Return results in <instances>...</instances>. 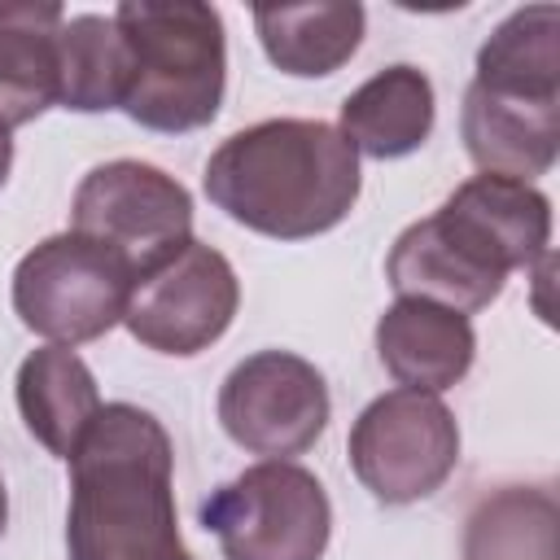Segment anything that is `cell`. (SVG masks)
I'll return each mask as SVG.
<instances>
[{
	"label": "cell",
	"mask_w": 560,
	"mask_h": 560,
	"mask_svg": "<svg viewBox=\"0 0 560 560\" xmlns=\"http://www.w3.org/2000/svg\"><path fill=\"white\" fill-rule=\"evenodd\" d=\"M66 464L70 560H192L175 516V446L153 411L105 402Z\"/></svg>",
	"instance_id": "6da1fadb"
},
{
	"label": "cell",
	"mask_w": 560,
	"mask_h": 560,
	"mask_svg": "<svg viewBox=\"0 0 560 560\" xmlns=\"http://www.w3.org/2000/svg\"><path fill=\"white\" fill-rule=\"evenodd\" d=\"M206 197L249 232L306 241L337 228L359 201V153L332 122L267 118L210 153Z\"/></svg>",
	"instance_id": "7a4b0ae2"
},
{
	"label": "cell",
	"mask_w": 560,
	"mask_h": 560,
	"mask_svg": "<svg viewBox=\"0 0 560 560\" xmlns=\"http://www.w3.org/2000/svg\"><path fill=\"white\" fill-rule=\"evenodd\" d=\"M127 39L131 79L122 109L149 131H197L223 105L228 39L214 4L127 0L114 9Z\"/></svg>",
	"instance_id": "3957f363"
},
{
	"label": "cell",
	"mask_w": 560,
	"mask_h": 560,
	"mask_svg": "<svg viewBox=\"0 0 560 560\" xmlns=\"http://www.w3.org/2000/svg\"><path fill=\"white\" fill-rule=\"evenodd\" d=\"M201 525L223 560H324L332 503L302 464L262 459L201 503Z\"/></svg>",
	"instance_id": "277c9868"
},
{
	"label": "cell",
	"mask_w": 560,
	"mask_h": 560,
	"mask_svg": "<svg viewBox=\"0 0 560 560\" xmlns=\"http://www.w3.org/2000/svg\"><path fill=\"white\" fill-rule=\"evenodd\" d=\"M131 284L136 276L118 254L79 232H57L18 262L13 311L52 346H83L122 324Z\"/></svg>",
	"instance_id": "5b68a950"
},
{
	"label": "cell",
	"mask_w": 560,
	"mask_h": 560,
	"mask_svg": "<svg viewBox=\"0 0 560 560\" xmlns=\"http://www.w3.org/2000/svg\"><path fill=\"white\" fill-rule=\"evenodd\" d=\"M70 223V232L118 254L140 280L192 241V197L162 166L118 158L83 175Z\"/></svg>",
	"instance_id": "8992f818"
},
{
	"label": "cell",
	"mask_w": 560,
	"mask_h": 560,
	"mask_svg": "<svg viewBox=\"0 0 560 560\" xmlns=\"http://www.w3.org/2000/svg\"><path fill=\"white\" fill-rule=\"evenodd\" d=\"M459 464V424L438 394L389 389L350 429V468L376 503H420Z\"/></svg>",
	"instance_id": "52a82bcc"
},
{
	"label": "cell",
	"mask_w": 560,
	"mask_h": 560,
	"mask_svg": "<svg viewBox=\"0 0 560 560\" xmlns=\"http://www.w3.org/2000/svg\"><path fill=\"white\" fill-rule=\"evenodd\" d=\"M328 385L315 363L293 350H258L241 359L219 389L223 433L262 459H293L328 429Z\"/></svg>",
	"instance_id": "ba28073f"
},
{
	"label": "cell",
	"mask_w": 560,
	"mask_h": 560,
	"mask_svg": "<svg viewBox=\"0 0 560 560\" xmlns=\"http://www.w3.org/2000/svg\"><path fill=\"white\" fill-rule=\"evenodd\" d=\"M236 306H241V284L232 262L219 249L188 241L175 258H166L162 267H153L131 284L122 324L140 346L188 359L228 332Z\"/></svg>",
	"instance_id": "9c48e42d"
},
{
	"label": "cell",
	"mask_w": 560,
	"mask_h": 560,
	"mask_svg": "<svg viewBox=\"0 0 560 560\" xmlns=\"http://www.w3.org/2000/svg\"><path fill=\"white\" fill-rule=\"evenodd\" d=\"M459 131L481 175H508L534 184L538 175L551 171L560 149V88L472 74L464 92Z\"/></svg>",
	"instance_id": "30bf717a"
},
{
	"label": "cell",
	"mask_w": 560,
	"mask_h": 560,
	"mask_svg": "<svg viewBox=\"0 0 560 560\" xmlns=\"http://www.w3.org/2000/svg\"><path fill=\"white\" fill-rule=\"evenodd\" d=\"M494 271H529L551 249V201L508 175H472L433 210Z\"/></svg>",
	"instance_id": "8fae6325"
},
{
	"label": "cell",
	"mask_w": 560,
	"mask_h": 560,
	"mask_svg": "<svg viewBox=\"0 0 560 560\" xmlns=\"http://www.w3.org/2000/svg\"><path fill=\"white\" fill-rule=\"evenodd\" d=\"M385 276L398 298H420L459 315L486 311L508 284V276L477 258L438 214L402 228V236L389 249Z\"/></svg>",
	"instance_id": "7c38bea8"
},
{
	"label": "cell",
	"mask_w": 560,
	"mask_h": 560,
	"mask_svg": "<svg viewBox=\"0 0 560 560\" xmlns=\"http://www.w3.org/2000/svg\"><path fill=\"white\" fill-rule=\"evenodd\" d=\"M376 354L402 389L442 394L459 385L477 354L472 319L420 298H398L376 319Z\"/></svg>",
	"instance_id": "4fadbf2b"
},
{
	"label": "cell",
	"mask_w": 560,
	"mask_h": 560,
	"mask_svg": "<svg viewBox=\"0 0 560 560\" xmlns=\"http://www.w3.org/2000/svg\"><path fill=\"white\" fill-rule=\"evenodd\" d=\"M18 411L26 433L44 451H52L57 459H70L101 411L92 368L70 346L31 350L18 368Z\"/></svg>",
	"instance_id": "5bb4252c"
},
{
	"label": "cell",
	"mask_w": 560,
	"mask_h": 560,
	"mask_svg": "<svg viewBox=\"0 0 560 560\" xmlns=\"http://www.w3.org/2000/svg\"><path fill=\"white\" fill-rule=\"evenodd\" d=\"M337 131L376 162L416 153L433 131V83L416 66H389L341 101Z\"/></svg>",
	"instance_id": "9a60e30c"
},
{
	"label": "cell",
	"mask_w": 560,
	"mask_h": 560,
	"mask_svg": "<svg viewBox=\"0 0 560 560\" xmlns=\"http://www.w3.org/2000/svg\"><path fill=\"white\" fill-rule=\"evenodd\" d=\"M66 9L52 0H0V122H35L57 105V31Z\"/></svg>",
	"instance_id": "2e32d148"
},
{
	"label": "cell",
	"mask_w": 560,
	"mask_h": 560,
	"mask_svg": "<svg viewBox=\"0 0 560 560\" xmlns=\"http://www.w3.org/2000/svg\"><path fill=\"white\" fill-rule=\"evenodd\" d=\"M363 4L324 0V4H258L254 31L276 70L298 79H319L341 70L363 39Z\"/></svg>",
	"instance_id": "e0dca14e"
},
{
	"label": "cell",
	"mask_w": 560,
	"mask_h": 560,
	"mask_svg": "<svg viewBox=\"0 0 560 560\" xmlns=\"http://www.w3.org/2000/svg\"><path fill=\"white\" fill-rule=\"evenodd\" d=\"M131 79V57L127 39L109 18L101 13H79L66 18L57 31V105L74 114H101V109H122Z\"/></svg>",
	"instance_id": "ac0fdd59"
},
{
	"label": "cell",
	"mask_w": 560,
	"mask_h": 560,
	"mask_svg": "<svg viewBox=\"0 0 560 560\" xmlns=\"http://www.w3.org/2000/svg\"><path fill=\"white\" fill-rule=\"evenodd\" d=\"M464 560H556V503L538 486H503L468 516Z\"/></svg>",
	"instance_id": "d6986e66"
},
{
	"label": "cell",
	"mask_w": 560,
	"mask_h": 560,
	"mask_svg": "<svg viewBox=\"0 0 560 560\" xmlns=\"http://www.w3.org/2000/svg\"><path fill=\"white\" fill-rule=\"evenodd\" d=\"M477 79L560 88V9L525 4L508 13L477 52Z\"/></svg>",
	"instance_id": "ffe728a7"
},
{
	"label": "cell",
	"mask_w": 560,
	"mask_h": 560,
	"mask_svg": "<svg viewBox=\"0 0 560 560\" xmlns=\"http://www.w3.org/2000/svg\"><path fill=\"white\" fill-rule=\"evenodd\" d=\"M9 166H13V127L0 122V188L9 179Z\"/></svg>",
	"instance_id": "44dd1931"
},
{
	"label": "cell",
	"mask_w": 560,
	"mask_h": 560,
	"mask_svg": "<svg viewBox=\"0 0 560 560\" xmlns=\"http://www.w3.org/2000/svg\"><path fill=\"white\" fill-rule=\"evenodd\" d=\"M4 521H9V494H4V477H0V534H4Z\"/></svg>",
	"instance_id": "7402d4cb"
}]
</instances>
